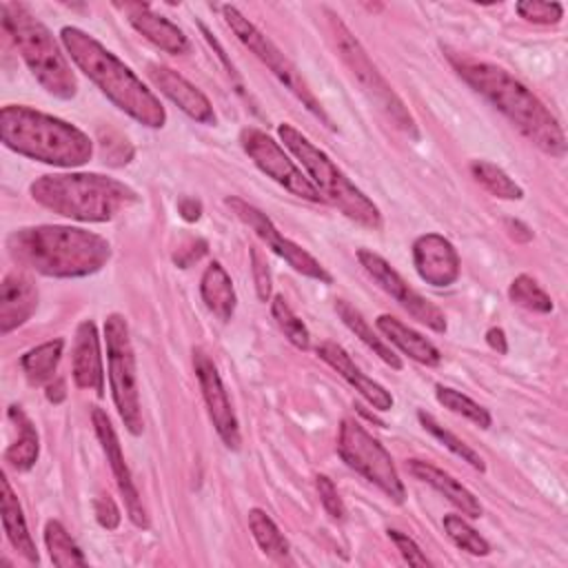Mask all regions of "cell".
I'll list each match as a JSON object with an SVG mask.
<instances>
[{"label": "cell", "instance_id": "44", "mask_svg": "<svg viewBox=\"0 0 568 568\" xmlns=\"http://www.w3.org/2000/svg\"><path fill=\"white\" fill-rule=\"evenodd\" d=\"M178 211H180V215H182L186 222H195V220H200V215H202V202L195 200V197H182V200L178 202Z\"/></svg>", "mask_w": 568, "mask_h": 568}, {"label": "cell", "instance_id": "20", "mask_svg": "<svg viewBox=\"0 0 568 568\" xmlns=\"http://www.w3.org/2000/svg\"><path fill=\"white\" fill-rule=\"evenodd\" d=\"M71 375L78 388L104 393V366L100 351V335L91 320H84L75 328L73 353H71Z\"/></svg>", "mask_w": 568, "mask_h": 568}, {"label": "cell", "instance_id": "11", "mask_svg": "<svg viewBox=\"0 0 568 568\" xmlns=\"http://www.w3.org/2000/svg\"><path fill=\"white\" fill-rule=\"evenodd\" d=\"M337 455L348 468L377 486L390 501H406V488L399 479L390 453L359 422L351 417L342 419L337 433Z\"/></svg>", "mask_w": 568, "mask_h": 568}, {"label": "cell", "instance_id": "15", "mask_svg": "<svg viewBox=\"0 0 568 568\" xmlns=\"http://www.w3.org/2000/svg\"><path fill=\"white\" fill-rule=\"evenodd\" d=\"M193 368H195V377H197V384L206 404V413L213 422L215 433L220 435L226 448L237 450L242 444L240 424L215 362L202 348H193Z\"/></svg>", "mask_w": 568, "mask_h": 568}, {"label": "cell", "instance_id": "38", "mask_svg": "<svg viewBox=\"0 0 568 568\" xmlns=\"http://www.w3.org/2000/svg\"><path fill=\"white\" fill-rule=\"evenodd\" d=\"M519 18L532 24H557L564 18L561 2H544V0H521L515 4Z\"/></svg>", "mask_w": 568, "mask_h": 568}, {"label": "cell", "instance_id": "45", "mask_svg": "<svg viewBox=\"0 0 568 568\" xmlns=\"http://www.w3.org/2000/svg\"><path fill=\"white\" fill-rule=\"evenodd\" d=\"M486 342H488V346H490L493 351H497L499 355H506V353H508V339H506L504 328H499V326L488 328V331H486Z\"/></svg>", "mask_w": 568, "mask_h": 568}, {"label": "cell", "instance_id": "9", "mask_svg": "<svg viewBox=\"0 0 568 568\" xmlns=\"http://www.w3.org/2000/svg\"><path fill=\"white\" fill-rule=\"evenodd\" d=\"M104 342H106V371L111 384V397L124 428L131 435H142V404L138 386L135 353L129 335L126 320L120 313H111L104 320Z\"/></svg>", "mask_w": 568, "mask_h": 568}, {"label": "cell", "instance_id": "16", "mask_svg": "<svg viewBox=\"0 0 568 568\" xmlns=\"http://www.w3.org/2000/svg\"><path fill=\"white\" fill-rule=\"evenodd\" d=\"M91 422H93L95 435H98V439L102 444V450L106 455V462L111 466V473L115 477L118 490H120V495L124 499V508H126V515H129L131 524L138 526V528H149V515H146L142 497H140V493L135 488L131 470H129V466L124 462V453H122L118 433L111 426L109 415L102 408H93L91 410Z\"/></svg>", "mask_w": 568, "mask_h": 568}, {"label": "cell", "instance_id": "23", "mask_svg": "<svg viewBox=\"0 0 568 568\" xmlns=\"http://www.w3.org/2000/svg\"><path fill=\"white\" fill-rule=\"evenodd\" d=\"M406 468L415 479L428 484L439 495H444L464 517H470V519L481 517L479 499L459 479H455L450 473H446V470H442L435 464L424 462V459H408Z\"/></svg>", "mask_w": 568, "mask_h": 568}, {"label": "cell", "instance_id": "27", "mask_svg": "<svg viewBox=\"0 0 568 568\" xmlns=\"http://www.w3.org/2000/svg\"><path fill=\"white\" fill-rule=\"evenodd\" d=\"M7 417L16 424L18 437L13 444L7 446L4 450V462L16 468L18 473H27L36 466L38 455H40V437L33 426V422L27 417V413L20 406H9Z\"/></svg>", "mask_w": 568, "mask_h": 568}, {"label": "cell", "instance_id": "28", "mask_svg": "<svg viewBox=\"0 0 568 568\" xmlns=\"http://www.w3.org/2000/svg\"><path fill=\"white\" fill-rule=\"evenodd\" d=\"M248 530L260 546V550L280 566H291V544L284 537V532L277 528V524L271 519V515L262 508H251L246 515Z\"/></svg>", "mask_w": 568, "mask_h": 568}, {"label": "cell", "instance_id": "19", "mask_svg": "<svg viewBox=\"0 0 568 568\" xmlns=\"http://www.w3.org/2000/svg\"><path fill=\"white\" fill-rule=\"evenodd\" d=\"M113 7L120 9L126 16L129 24L140 36H144L151 44H155L158 49H162L166 53H173V55H180V53L189 51L186 33L178 24H173L169 18L155 13L151 9V4H146V2H115Z\"/></svg>", "mask_w": 568, "mask_h": 568}, {"label": "cell", "instance_id": "31", "mask_svg": "<svg viewBox=\"0 0 568 568\" xmlns=\"http://www.w3.org/2000/svg\"><path fill=\"white\" fill-rule=\"evenodd\" d=\"M470 175L484 191H488L490 195H495L499 200H521L524 197V189L501 166H497L488 160H473Z\"/></svg>", "mask_w": 568, "mask_h": 568}, {"label": "cell", "instance_id": "46", "mask_svg": "<svg viewBox=\"0 0 568 568\" xmlns=\"http://www.w3.org/2000/svg\"><path fill=\"white\" fill-rule=\"evenodd\" d=\"M504 224H506L508 235H510L515 242H528V240H532V231H530V226H526L524 222L508 217Z\"/></svg>", "mask_w": 568, "mask_h": 568}, {"label": "cell", "instance_id": "40", "mask_svg": "<svg viewBox=\"0 0 568 568\" xmlns=\"http://www.w3.org/2000/svg\"><path fill=\"white\" fill-rule=\"evenodd\" d=\"M386 532L408 566H430V559L422 552V548L417 546V541L410 535H406L397 528H388Z\"/></svg>", "mask_w": 568, "mask_h": 568}, {"label": "cell", "instance_id": "6", "mask_svg": "<svg viewBox=\"0 0 568 568\" xmlns=\"http://www.w3.org/2000/svg\"><path fill=\"white\" fill-rule=\"evenodd\" d=\"M0 16L2 29L9 33L20 58L40 87L60 100L75 98V73L71 71V64L60 51L51 31L31 13V9L22 2H2Z\"/></svg>", "mask_w": 568, "mask_h": 568}, {"label": "cell", "instance_id": "34", "mask_svg": "<svg viewBox=\"0 0 568 568\" xmlns=\"http://www.w3.org/2000/svg\"><path fill=\"white\" fill-rule=\"evenodd\" d=\"M435 399H437L444 408H448L450 413L466 417L468 422H473V424L479 426V428H490V424H493V417H490L488 408H484L481 404H477V402L470 399L468 395L459 393L457 388L437 384V386H435Z\"/></svg>", "mask_w": 568, "mask_h": 568}, {"label": "cell", "instance_id": "4", "mask_svg": "<svg viewBox=\"0 0 568 568\" xmlns=\"http://www.w3.org/2000/svg\"><path fill=\"white\" fill-rule=\"evenodd\" d=\"M0 140L18 155L62 169L82 166L93 155V142L82 129L27 104L0 109Z\"/></svg>", "mask_w": 568, "mask_h": 568}, {"label": "cell", "instance_id": "47", "mask_svg": "<svg viewBox=\"0 0 568 568\" xmlns=\"http://www.w3.org/2000/svg\"><path fill=\"white\" fill-rule=\"evenodd\" d=\"M47 399L53 402V404H60L64 397H67V390H64V382L62 379H51L47 384V390H44Z\"/></svg>", "mask_w": 568, "mask_h": 568}, {"label": "cell", "instance_id": "1", "mask_svg": "<svg viewBox=\"0 0 568 568\" xmlns=\"http://www.w3.org/2000/svg\"><path fill=\"white\" fill-rule=\"evenodd\" d=\"M448 60L457 75L475 93L490 102L528 142H532L539 151L552 158L566 155V135L559 120L510 71L495 62L473 60L453 53H448Z\"/></svg>", "mask_w": 568, "mask_h": 568}, {"label": "cell", "instance_id": "18", "mask_svg": "<svg viewBox=\"0 0 568 568\" xmlns=\"http://www.w3.org/2000/svg\"><path fill=\"white\" fill-rule=\"evenodd\" d=\"M149 80L153 82L155 89H160L162 95H166L182 113H186L191 120L200 124H215V111L211 100L184 75L178 71L164 67V64H149L146 69Z\"/></svg>", "mask_w": 568, "mask_h": 568}, {"label": "cell", "instance_id": "2", "mask_svg": "<svg viewBox=\"0 0 568 568\" xmlns=\"http://www.w3.org/2000/svg\"><path fill=\"white\" fill-rule=\"evenodd\" d=\"M7 251L18 266L47 277H87L111 257V244L102 235L62 224L16 229L7 237Z\"/></svg>", "mask_w": 568, "mask_h": 568}, {"label": "cell", "instance_id": "22", "mask_svg": "<svg viewBox=\"0 0 568 568\" xmlns=\"http://www.w3.org/2000/svg\"><path fill=\"white\" fill-rule=\"evenodd\" d=\"M38 308V288L22 271H11L0 284V333L9 335L13 328L31 320Z\"/></svg>", "mask_w": 568, "mask_h": 568}, {"label": "cell", "instance_id": "33", "mask_svg": "<svg viewBox=\"0 0 568 568\" xmlns=\"http://www.w3.org/2000/svg\"><path fill=\"white\" fill-rule=\"evenodd\" d=\"M417 419H419L422 428H424L428 435H433L439 444H444V446H446L453 455H457L462 462H466L468 466H473V468L479 470V473L486 470V464H484L481 455H479L475 448H470L464 439H459L455 433H450L448 428H444L430 413L417 410Z\"/></svg>", "mask_w": 568, "mask_h": 568}, {"label": "cell", "instance_id": "25", "mask_svg": "<svg viewBox=\"0 0 568 568\" xmlns=\"http://www.w3.org/2000/svg\"><path fill=\"white\" fill-rule=\"evenodd\" d=\"M2 497H0V508H2V526H4V532H7V539L9 544L13 546V550L24 557L29 564H38L40 557H38V550H36V544L31 539V532H29V526H27V519H24V513H22V506L9 484V479L2 475Z\"/></svg>", "mask_w": 568, "mask_h": 568}, {"label": "cell", "instance_id": "39", "mask_svg": "<svg viewBox=\"0 0 568 568\" xmlns=\"http://www.w3.org/2000/svg\"><path fill=\"white\" fill-rule=\"evenodd\" d=\"M315 490L320 495V501H322L326 515L335 521H344L346 519V508H344V501H342L333 479L326 477V475H315Z\"/></svg>", "mask_w": 568, "mask_h": 568}, {"label": "cell", "instance_id": "43", "mask_svg": "<svg viewBox=\"0 0 568 568\" xmlns=\"http://www.w3.org/2000/svg\"><path fill=\"white\" fill-rule=\"evenodd\" d=\"M204 253H206V242H204V240H193L191 244L178 248V253L173 255V262H175L178 266L186 268V266H191L193 262H197Z\"/></svg>", "mask_w": 568, "mask_h": 568}, {"label": "cell", "instance_id": "36", "mask_svg": "<svg viewBox=\"0 0 568 568\" xmlns=\"http://www.w3.org/2000/svg\"><path fill=\"white\" fill-rule=\"evenodd\" d=\"M442 524H444V532L459 550L475 555V557L490 555V544L462 515H455V513L444 515Z\"/></svg>", "mask_w": 568, "mask_h": 568}, {"label": "cell", "instance_id": "5", "mask_svg": "<svg viewBox=\"0 0 568 568\" xmlns=\"http://www.w3.org/2000/svg\"><path fill=\"white\" fill-rule=\"evenodd\" d=\"M29 193L40 206L78 222H109L140 202L129 184L100 173L42 175Z\"/></svg>", "mask_w": 568, "mask_h": 568}, {"label": "cell", "instance_id": "30", "mask_svg": "<svg viewBox=\"0 0 568 568\" xmlns=\"http://www.w3.org/2000/svg\"><path fill=\"white\" fill-rule=\"evenodd\" d=\"M62 348H64V339L55 337V339H49L44 344H38L36 348H31L22 355L20 366H22V373H24V377L31 386L49 384L53 379V373H55L58 362L62 357Z\"/></svg>", "mask_w": 568, "mask_h": 568}, {"label": "cell", "instance_id": "7", "mask_svg": "<svg viewBox=\"0 0 568 568\" xmlns=\"http://www.w3.org/2000/svg\"><path fill=\"white\" fill-rule=\"evenodd\" d=\"M277 135L284 146L300 160L324 202L333 204L348 220L371 231L382 229L384 220L379 206L359 186H355V182H351V178L320 146H315L306 135H302V131H297L288 122H282L277 126Z\"/></svg>", "mask_w": 568, "mask_h": 568}, {"label": "cell", "instance_id": "3", "mask_svg": "<svg viewBox=\"0 0 568 568\" xmlns=\"http://www.w3.org/2000/svg\"><path fill=\"white\" fill-rule=\"evenodd\" d=\"M60 40L75 67L129 118L149 126L166 124V109L158 95L100 40L78 27H62Z\"/></svg>", "mask_w": 568, "mask_h": 568}, {"label": "cell", "instance_id": "37", "mask_svg": "<svg viewBox=\"0 0 568 568\" xmlns=\"http://www.w3.org/2000/svg\"><path fill=\"white\" fill-rule=\"evenodd\" d=\"M271 315L275 320V324L280 326V331L286 335V339L306 351L311 346V333L306 328V324L295 315V311L288 306V302L284 300V295H275L271 302Z\"/></svg>", "mask_w": 568, "mask_h": 568}, {"label": "cell", "instance_id": "29", "mask_svg": "<svg viewBox=\"0 0 568 568\" xmlns=\"http://www.w3.org/2000/svg\"><path fill=\"white\" fill-rule=\"evenodd\" d=\"M335 311H337V315H339V320L344 322V326L355 335V337H359L384 364H388L390 368H395V371H402V359H399V355H395V351L371 328V324L364 320V315L353 306V304H348L346 300H337L335 302Z\"/></svg>", "mask_w": 568, "mask_h": 568}, {"label": "cell", "instance_id": "41", "mask_svg": "<svg viewBox=\"0 0 568 568\" xmlns=\"http://www.w3.org/2000/svg\"><path fill=\"white\" fill-rule=\"evenodd\" d=\"M251 268L255 280V291L262 302L271 300V271L266 264V257L260 253V248H251Z\"/></svg>", "mask_w": 568, "mask_h": 568}, {"label": "cell", "instance_id": "13", "mask_svg": "<svg viewBox=\"0 0 568 568\" xmlns=\"http://www.w3.org/2000/svg\"><path fill=\"white\" fill-rule=\"evenodd\" d=\"M226 206L231 209V213H235V217H240L275 255H280L291 268H295L297 273L317 280L322 284H331L333 275L322 266V262L317 257H313L306 248H302L300 244H295L293 240L284 237L277 226L271 222V217L260 211L257 206L240 200V197H226Z\"/></svg>", "mask_w": 568, "mask_h": 568}, {"label": "cell", "instance_id": "26", "mask_svg": "<svg viewBox=\"0 0 568 568\" xmlns=\"http://www.w3.org/2000/svg\"><path fill=\"white\" fill-rule=\"evenodd\" d=\"M200 295L204 306L222 322H229L237 306L233 280L220 262H211L200 277Z\"/></svg>", "mask_w": 568, "mask_h": 568}, {"label": "cell", "instance_id": "32", "mask_svg": "<svg viewBox=\"0 0 568 568\" xmlns=\"http://www.w3.org/2000/svg\"><path fill=\"white\" fill-rule=\"evenodd\" d=\"M44 546L49 550L51 564L58 568L87 566L82 550L78 548V544L71 539V535L58 519H49L44 524Z\"/></svg>", "mask_w": 568, "mask_h": 568}, {"label": "cell", "instance_id": "14", "mask_svg": "<svg viewBox=\"0 0 568 568\" xmlns=\"http://www.w3.org/2000/svg\"><path fill=\"white\" fill-rule=\"evenodd\" d=\"M357 260L364 271L377 282V286L390 295L408 315H413L419 324L428 326L435 333H446V315L439 306L426 300L419 291H415L379 253L371 248H357Z\"/></svg>", "mask_w": 568, "mask_h": 568}, {"label": "cell", "instance_id": "21", "mask_svg": "<svg viewBox=\"0 0 568 568\" xmlns=\"http://www.w3.org/2000/svg\"><path fill=\"white\" fill-rule=\"evenodd\" d=\"M317 355L322 362H326L342 379H346L375 410H390L393 408V395L373 377L364 375L359 366L351 359V355L335 342H322L317 346Z\"/></svg>", "mask_w": 568, "mask_h": 568}, {"label": "cell", "instance_id": "12", "mask_svg": "<svg viewBox=\"0 0 568 568\" xmlns=\"http://www.w3.org/2000/svg\"><path fill=\"white\" fill-rule=\"evenodd\" d=\"M240 144L244 153L253 160V164L284 186L288 193L306 200V202H324L320 191L313 186L308 175L288 158L284 146L275 142L266 131L255 126H244L240 131Z\"/></svg>", "mask_w": 568, "mask_h": 568}, {"label": "cell", "instance_id": "42", "mask_svg": "<svg viewBox=\"0 0 568 568\" xmlns=\"http://www.w3.org/2000/svg\"><path fill=\"white\" fill-rule=\"evenodd\" d=\"M93 510H95V519H98V524H100L104 530H115V528L120 526V519H122L120 508H118V504H115L109 495H100V497H95V501H93Z\"/></svg>", "mask_w": 568, "mask_h": 568}, {"label": "cell", "instance_id": "24", "mask_svg": "<svg viewBox=\"0 0 568 568\" xmlns=\"http://www.w3.org/2000/svg\"><path fill=\"white\" fill-rule=\"evenodd\" d=\"M375 326L388 344L397 346L404 355H408L417 364H424V366H439L442 364L439 348L430 339H426L422 333H417L415 328L404 324L402 320L384 313L375 320Z\"/></svg>", "mask_w": 568, "mask_h": 568}, {"label": "cell", "instance_id": "35", "mask_svg": "<svg viewBox=\"0 0 568 568\" xmlns=\"http://www.w3.org/2000/svg\"><path fill=\"white\" fill-rule=\"evenodd\" d=\"M508 300L530 313H550L552 311V300L550 295L541 288V284L526 275V273H519L510 286H508Z\"/></svg>", "mask_w": 568, "mask_h": 568}, {"label": "cell", "instance_id": "17", "mask_svg": "<svg viewBox=\"0 0 568 568\" xmlns=\"http://www.w3.org/2000/svg\"><path fill=\"white\" fill-rule=\"evenodd\" d=\"M413 264L417 275L437 288H446L459 277V253L442 233H422L413 242Z\"/></svg>", "mask_w": 568, "mask_h": 568}, {"label": "cell", "instance_id": "8", "mask_svg": "<svg viewBox=\"0 0 568 568\" xmlns=\"http://www.w3.org/2000/svg\"><path fill=\"white\" fill-rule=\"evenodd\" d=\"M326 16H328V29H331V38L335 42L337 55L342 58V62L346 64L351 75L357 80V84L362 87L366 98L375 104V109L388 122H393V126H397L399 131H404L406 135L417 140L419 129H417L415 118L410 115L404 100L386 82L382 71L375 67V62L368 58L362 42L353 36V31L342 22V18L337 13L326 9Z\"/></svg>", "mask_w": 568, "mask_h": 568}, {"label": "cell", "instance_id": "10", "mask_svg": "<svg viewBox=\"0 0 568 568\" xmlns=\"http://www.w3.org/2000/svg\"><path fill=\"white\" fill-rule=\"evenodd\" d=\"M220 11L224 16L226 27L235 33V38L280 80V84H284L302 102V106H306L317 120H322L328 129H335L322 102L315 98V93L311 91V87L306 84L297 67L282 53V49L268 36H264L237 7L222 4Z\"/></svg>", "mask_w": 568, "mask_h": 568}]
</instances>
